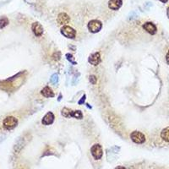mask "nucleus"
<instances>
[{
    "instance_id": "1",
    "label": "nucleus",
    "mask_w": 169,
    "mask_h": 169,
    "mask_svg": "<svg viewBox=\"0 0 169 169\" xmlns=\"http://www.w3.org/2000/svg\"><path fill=\"white\" fill-rule=\"evenodd\" d=\"M18 124L17 118H15V117L9 116L6 117L5 118L3 121V126L4 128L7 130H11L13 128H15Z\"/></svg>"
},
{
    "instance_id": "2",
    "label": "nucleus",
    "mask_w": 169,
    "mask_h": 169,
    "mask_svg": "<svg viewBox=\"0 0 169 169\" xmlns=\"http://www.w3.org/2000/svg\"><path fill=\"white\" fill-rule=\"evenodd\" d=\"M102 27V24L97 20H92L88 23V29L92 33H96L100 31Z\"/></svg>"
},
{
    "instance_id": "3",
    "label": "nucleus",
    "mask_w": 169,
    "mask_h": 169,
    "mask_svg": "<svg viewBox=\"0 0 169 169\" xmlns=\"http://www.w3.org/2000/svg\"><path fill=\"white\" fill-rule=\"evenodd\" d=\"M130 138L136 144H143L146 141V136L139 131H134L130 134Z\"/></svg>"
},
{
    "instance_id": "4",
    "label": "nucleus",
    "mask_w": 169,
    "mask_h": 169,
    "mask_svg": "<svg viewBox=\"0 0 169 169\" xmlns=\"http://www.w3.org/2000/svg\"><path fill=\"white\" fill-rule=\"evenodd\" d=\"M91 155L96 160H100L101 158L103 156V151H102V147L98 145V144H96L94 145L91 149Z\"/></svg>"
},
{
    "instance_id": "5",
    "label": "nucleus",
    "mask_w": 169,
    "mask_h": 169,
    "mask_svg": "<svg viewBox=\"0 0 169 169\" xmlns=\"http://www.w3.org/2000/svg\"><path fill=\"white\" fill-rule=\"evenodd\" d=\"M61 33L67 38L74 39L76 36V31L69 25H64L61 29Z\"/></svg>"
},
{
    "instance_id": "6",
    "label": "nucleus",
    "mask_w": 169,
    "mask_h": 169,
    "mask_svg": "<svg viewBox=\"0 0 169 169\" xmlns=\"http://www.w3.org/2000/svg\"><path fill=\"white\" fill-rule=\"evenodd\" d=\"M143 28L146 30V31L151 34V35H155L157 33V26L152 22H146L143 25Z\"/></svg>"
},
{
    "instance_id": "7",
    "label": "nucleus",
    "mask_w": 169,
    "mask_h": 169,
    "mask_svg": "<svg viewBox=\"0 0 169 169\" xmlns=\"http://www.w3.org/2000/svg\"><path fill=\"white\" fill-rule=\"evenodd\" d=\"M31 30L36 36H41L43 33V27L41 24L38 23V22H35V23L32 24Z\"/></svg>"
},
{
    "instance_id": "8",
    "label": "nucleus",
    "mask_w": 169,
    "mask_h": 169,
    "mask_svg": "<svg viewBox=\"0 0 169 169\" xmlns=\"http://www.w3.org/2000/svg\"><path fill=\"white\" fill-rule=\"evenodd\" d=\"M53 121H54V115H53V113L52 112H48L47 114L43 117V118L41 120V123L44 125H50V124L53 123Z\"/></svg>"
},
{
    "instance_id": "9",
    "label": "nucleus",
    "mask_w": 169,
    "mask_h": 169,
    "mask_svg": "<svg viewBox=\"0 0 169 169\" xmlns=\"http://www.w3.org/2000/svg\"><path fill=\"white\" fill-rule=\"evenodd\" d=\"M102 59H101V55L100 53H95L93 54H91L89 58V63L91 64H92L94 66L98 65L101 63Z\"/></svg>"
},
{
    "instance_id": "10",
    "label": "nucleus",
    "mask_w": 169,
    "mask_h": 169,
    "mask_svg": "<svg viewBox=\"0 0 169 169\" xmlns=\"http://www.w3.org/2000/svg\"><path fill=\"white\" fill-rule=\"evenodd\" d=\"M122 0H109L108 1V7L112 10H118L122 6Z\"/></svg>"
},
{
    "instance_id": "11",
    "label": "nucleus",
    "mask_w": 169,
    "mask_h": 169,
    "mask_svg": "<svg viewBox=\"0 0 169 169\" xmlns=\"http://www.w3.org/2000/svg\"><path fill=\"white\" fill-rule=\"evenodd\" d=\"M70 21V17L65 13H60L58 16V22L60 25H65L68 24Z\"/></svg>"
},
{
    "instance_id": "12",
    "label": "nucleus",
    "mask_w": 169,
    "mask_h": 169,
    "mask_svg": "<svg viewBox=\"0 0 169 169\" xmlns=\"http://www.w3.org/2000/svg\"><path fill=\"white\" fill-rule=\"evenodd\" d=\"M41 94L45 97H53V96H54V93H53V91H52V89L50 87H48V86H46V87H44L42 89Z\"/></svg>"
},
{
    "instance_id": "13",
    "label": "nucleus",
    "mask_w": 169,
    "mask_h": 169,
    "mask_svg": "<svg viewBox=\"0 0 169 169\" xmlns=\"http://www.w3.org/2000/svg\"><path fill=\"white\" fill-rule=\"evenodd\" d=\"M161 137L162 139L167 142H169V127H167L161 132Z\"/></svg>"
},
{
    "instance_id": "14",
    "label": "nucleus",
    "mask_w": 169,
    "mask_h": 169,
    "mask_svg": "<svg viewBox=\"0 0 169 169\" xmlns=\"http://www.w3.org/2000/svg\"><path fill=\"white\" fill-rule=\"evenodd\" d=\"M71 117L77 118V119H81L83 118V114L80 110H76V111H71Z\"/></svg>"
},
{
    "instance_id": "15",
    "label": "nucleus",
    "mask_w": 169,
    "mask_h": 169,
    "mask_svg": "<svg viewBox=\"0 0 169 169\" xmlns=\"http://www.w3.org/2000/svg\"><path fill=\"white\" fill-rule=\"evenodd\" d=\"M9 24V20L6 17L0 18V29L5 27L6 25Z\"/></svg>"
},
{
    "instance_id": "16",
    "label": "nucleus",
    "mask_w": 169,
    "mask_h": 169,
    "mask_svg": "<svg viewBox=\"0 0 169 169\" xmlns=\"http://www.w3.org/2000/svg\"><path fill=\"white\" fill-rule=\"evenodd\" d=\"M71 111L72 110H70L69 108H64L63 110H62V115L65 118H70L71 117Z\"/></svg>"
},
{
    "instance_id": "17",
    "label": "nucleus",
    "mask_w": 169,
    "mask_h": 169,
    "mask_svg": "<svg viewBox=\"0 0 169 169\" xmlns=\"http://www.w3.org/2000/svg\"><path fill=\"white\" fill-rule=\"evenodd\" d=\"M90 81H91V84H96V76L94 75H91V77H90Z\"/></svg>"
},
{
    "instance_id": "18",
    "label": "nucleus",
    "mask_w": 169,
    "mask_h": 169,
    "mask_svg": "<svg viewBox=\"0 0 169 169\" xmlns=\"http://www.w3.org/2000/svg\"><path fill=\"white\" fill-rule=\"evenodd\" d=\"M166 60H167V63L169 64V51L167 53V55H166Z\"/></svg>"
},
{
    "instance_id": "19",
    "label": "nucleus",
    "mask_w": 169,
    "mask_h": 169,
    "mask_svg": "<svg viewBox=\"0 0 169 169\" xmlns=\"http://www.w3.org/2000/svg\"><path fill=\"white\" fill-rule=\"evenodd\" d=\"M115 169H126L124 167H123V166H118V167H117Z\"/></svg>"
},
{
    "instance_id": "20",
    "label": "nucleus",
    "mask_w": 169,
    "mask_h": 169,
    "mask_svg": "<svg viewBox=\"0 0 169 169\" xmlns=\"http://www.w3.org/2000/svg\"><path fill=\"white\" fill-rule=\"evenodd\" d=\"M167 14H168V16L169 18V7L168 8V9H167Z\"/></svg>"
},
{
    "instance_id": "21",
    "label": "nucleus",
    "mask_w": 169,
    "mask_h": 169,
    "mask_svg": "<svg viewBox=\"0 0 169 169\" xmlns=\"http://www.w3.org/2000/svg\"><path fill=\"white\" fill-rule=\"evenodd\" d=\"M160 1H161V2H162V3H167L168 0H160Z\"/></svg>"
}]
</instances>
